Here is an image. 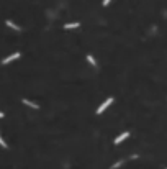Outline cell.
I'll use <instances>...</instances> for the list:
<instances>
[{"label":"cell","mask_w":167,"mask_h":169,"mask_svg":"<svg viewBox=\"0 0 167 169\" xmlns=\"http://www.w3.org/2000/svg\"><path fill=\"white\" fill-rule=\"evenodd\" d=\"M112 104H113V99H112V97H108V99L103 102V104H102V105L97 108V113H98V115H100V113H103L105 110L108 108V105H112Z\"/></svg>","instance_id":"1"},{"label":"cell","mask_w":167,"mask_h":169,"mask_svg":"<svg viewBox=\"0 0 167 169\" xmlns=\"http://www.w3.org/2000/svg\"><path fill=\"white\" fill-rule=\"evenodd\" d=\"M21 54L20 53H13V54H10L8 57H3L2 59V64H8V63H12V61H15V59H18Z\"/></svg>","instance_id":"2"},{"label":"cell","mask_w":167,"mask_h":169,"mask_svg":"<svg viewBox=\"0 0 167 169\" xmlns=\"http://www.w3.org/2000/svg\"><path fill=\"white\" fill-rule=\"evenodd\" d=\"M129 136V131H125V133H121L120 136H117V138H115V144H120L121 141H125V139Z\"/></svg>","instance_id":"3"},{"label":"cell","mask_w":167,"mask_h":169,"mask_svg":"<svg viewBox=\"0 0 167 169\" xmlns=\"http://www.w3.org/2000/svg\"><path fill=\"white\" fill-rule=\"evenodd\" d=\"M23 104H25L26 107H30V108H33V110H38V108H39V105H36L34 102H31V100H28V99H23Z\"/></svg>","instance_id":"4"},{"label":"cell","mask_w":167,"mask_h":169,"mask_svg":"<svg viewBox=\"0 0 167 169\" xmlns=\"http://www.w3.org/2000/svg\"><path fill=\"white\" fill-rule=\"evenodd\" d=\"M5 25H7V26H10V28H13L15 31H21V28H20L18 25H15V23H13L12 20H7V21H5Z\"/></svg>","instance_id":"5"},{"label":"cell","mask_w":167,"mask_h":169,"mask_svg":"<svg viewBox=\"0 0 167 169\" xmlns=\"http://www.w3.org/2000/svg\"><path fill=\"white\" fill-rule=\"evenodd\" d=\"M87 61H89V63H90V64H92V66H93V68H95V69L98 68V63L95 61V57H93L92 54H87Z\"/></svg>","instance_id":"6"},{"label":"cell","mask_w":167,"mask_h":169,"mask_svg":"<svg viewBox=\"0 0 167 169\" xmlns=\"http://www.w3.org/2000/svg\"><path fill=\"white\" fill-rule=\"evenodd\" d=\"M66 30H74V28H79V21H72V23H66L64 25Z\"/></svg>","instance_id":"7"},{"label":"cell","mask_w":167,"mask_h":169,"mask_svg":"<svg viewBox=\"0 0 167 169\" xmlns=\"http://www.w3.org/2000/svg\"><path fill=\"white\" fill-rule=\"evenodd\" d=\"M0 146H2V148H5V150H7V148H8V144H7V143H5V139H3L2 136H0Z\"/></svg>","instance_id":"8"},{"label":"cell","mask_w":167,"mask_h":169,"mask_svg":"<svg viewBox=\"0 0 167 169\" xmlns=\"http://www.w3.org/2000/svg\"><path fill=\"white\" fill-rule=\"evenodd\" d=\"M123 163H125V161H118V163H115V164L112 166V169H117V167H120V166H121Z\"/></svg>","instance_id":"9"},{"label":"cell","mask_w":167,"mask_h":169,"mask_svg":"<svg viewBox=\"0 0 167 169\" xmlns=\"http://www.w3.org/2000/svg\"><path fill=\"white\" fill-rule=\"evenodd\" d=\"M112 2V0H103V2H102V5H103V7H107L108 3H110Z\"/></svg>","instance_id":"10"},{"label":"cell","mask_w":167,"mask_h":169,"mask_svg":"<svg viewBox=\"0 0 167 169\" xmlns=\"http://www.w3.org/2000/svg\"><path fill=\"white\" fill-rule=\"evenodd\" d=\"M0 118H3V112H0Z\"/></svg>","instance_id":"11"}]
</instances>
